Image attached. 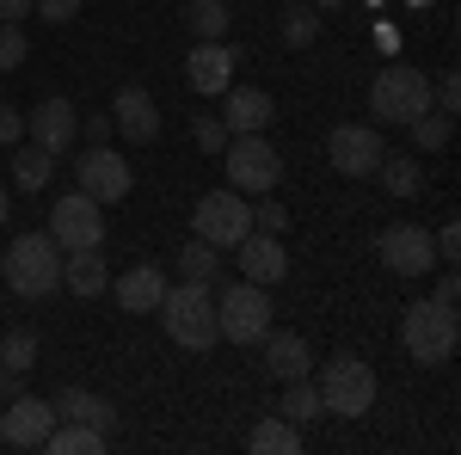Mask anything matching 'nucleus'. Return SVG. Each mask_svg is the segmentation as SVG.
<instances>
[{"mask_svg":"<svg viewBox=\"0 0 461 455\" xmlns=\"http://www.w3.org/2000/svg\"><path fill=\"white\" fill-rule=\"evenodd\" d=\"M0 222H6V191H0Z\"/></svg>","mask_w":461,"mask_h":455,"instance_id":"45","label":"nucleus"},{"mask_svg":"<svg viewBox=\"0 0 461 455\" xmlns=\"http://www.w3.org/2000/svg\"><path fill=\"white\" fill-rule=\"evenodd\" d=\"M375 178H382V191L388 197H419V160L412 154H382V167H375Z\"/></svg>","mask_w":461,"mask_h":455,"instance_id":"26","label":"nucleus"},{"mask_svg":"<svg viewBox=\"0 0 461 455\" xmlns=\"http://www.w3.org/2000/svg\"><path fill=\"white\" fill-rule=\"evenodd\" d=\"M191 228H197V241H210L215 252H228V246H240L252 234V210H247V197H240L234 185H221L210 197H197Z\"/></svg>","mask_w":461,"mask_h":455,"instance_id":"5","label":"nucleus"},{"mask_svg":"<svg viewBox=\"0 0 461 455\" xmlns=\"http://www.w3.org/2000/svg\"><path fill=\"white\" fill-rule=\"evenodd\" d=\"M430 246H437V259H443V265H456V259H461V228L449 222L443 234H430Z\"/></svg>","mask_w":461,"mask_h":455,"instance_id":"37","label":"nucleus"},{"mask_svg":"<svg viewBox=\"0 0 461 455\" xmlns=\"http://www.w3.org/2000/svg\"><path fill=\"white\" fill-rule=\"evenodd\" d=\"M43 450H50V455H105L111 437H105V431H93V424L56 419V424H50V437H43Z\"/></svg>","mask_w":461,"mask_h":455,"instance_id":"23","label":"nucleus"},{"mask_svg":"<svg viewBox=\"0 0 461 455\" xmlns=\"http://www.w3.org/2000/svg\"><path fill=\"white\" fill-rule=\"evenodd\" d=\"M430 302H443V308H456V302H461V278H456V271L437 278V296H430Z\"/></svg>","mask_w":461,"mask_h":455,"instance_id":"40","label":"nucleus"},{"mask_svg":"<svg viewBox=\"0 0 461 455\" xmlns=\"http://www.w3.org/2000/svg\"><path fill=\"white\" fill-rule=\"evenodd\" d=\"M6 283H13V296H50V289H62V246L50 241V234H19V241L6 246Z\"/></svg>","mask_w":461,"mask_h":455,"instance_id":"3","label":"nucleus"},{"mask_svg":"<svg viewBox=\"0 0 461 455\" xmlns=\"http://www.w3.org/2000/svg\"><path fill=\"white\" fill-rule=\"evenodd\" d=\"M240 68V56H234V43L228 37H215V43H197L191 56H185V80H191V93H203V99H221L228 93V80Z\"/></svg>","mask_w":461,"mask_h":455,"instance_id":"13","label":"nucleus"},{"mask_svg":"<svg viewBox=\"0 0 461 455\" xmlns=\"http://www.w3.org/2000/svg\"><path fill=\"white\" fill-rule=\"evenodd\" d=\"M430 105H443L449 117L461 111V80H456V74H443V86H430Z\"/></svg>","mask_w":461,"mask_h":455,"instance_id":"36","label":"nucleus"},{"mask_svg":"<svg viewBox=\"0 0 461 455\" xmlns=\"http://www.w3.org/2000/svg\"><path fill=\"white\" fill-rule=\"evenodd\" d=\"M308 6H345V0H308Z\"/></svg>","mask_w":461,"mask_h":455,"instance_id":"43","label":"nucleus"},{"mask_svg":"<svg viewBox=\"0 0 461 455\" xmlns=\"http://www.w3.org/2000/svg\"><path fill=\"white\" fill-rule=\"evenodd\" d=\"M277 173H284V160H277V148L265 141V130L228 141V185H234V191L265 197V191H277Z\"/></svg>","mask_w":461,"mask_h":455,"instance_id":"8","label":"nucleus"},{"mask_svg":"<svg viewBox=\"0 0 461 455\" xmlns=\"http://www.w3.org/2000/svg\"><path fill=\"white\" fill-rule=\"evenodd\" d=\"M215 271H221V252H215L210 241H191L178 252V278L185 283H215Z\"/></svg>","mask_w":461,"mask_h":455,"instance_id":"28","label":"nucleus"},{"mask_svg":"<svg viewBox=\"0 0 461 455\" xmlns=\"http://www.w3.org/2000/svg\"><path fill=\"white\" fill-rule=\"evenodd\" d=\"M320 413H339V419H363L369 406H375V369L351 357V350H339L326 369H320Z\"/></svg>","mask_w":461,"mask_h":455,"instance_id":"4","label":"nucleus"},{"mask_svg":"<svg viewBox=\"0 0 461 455\" xmlns=\"http://www.w3.org/2000/svg\"><path fill=\"white\" fill-rule=\"evenodd\" d=\"M160 326H167V339L185 350H210L221 339V326H215V296L210 283H167V296H160Z\"/></svg>","mask_w":461,"mask_h":455,"instance_id":"1","label":"nucleus"},{"mask_svg":"<svg viewBox=\"0 0 461 455\" xmlns=\"http://www.w3.org/2000/svg\"><path fill=\"white\" fill-rule=\"evenodd\" d=\"M32 50H25V32L19 25H0V68H19Z\"/></svg>","mask_w":461,"mask_h":455,"instance_id":"34","label":"nucleus"},{"mask_svg":"<svg viewBox=\"0 0 461 455\" xmlns=\"http://www.w3.org/2000/svg\"><path fill=\"white\" fill-rule=\"evenodd\" d=\"M25 130H32V141L43 154H68L74 136H80V111H74L68 99H43V105H32Z\"/></svg>","mask_w":461,"mask_h":455,"instance_id":"15","label":"nucleus"},{"mask_svg":"<svg viewBox=\"0 0 461 455\" xmlns=\"http://www.w3.org/2000/svg\"><path fill=\"white\" fill-rule=\"evenodd\" d=\"M32 13V0H0V25H19Z\"/></svg>","mask_w":461,"mask_h":455,"instance_id":"41","label":"nucleus"},{"mask_svg":"<svg viewBox=\"0 0 461 455\" xmlns=\"http://www.w3.org/2000/svg\"><path fill=\"white\" fill-rule=\"evenodd\" d=\"M265 363H271L277 382H302L314 369V350H308L302 332H265Z\"/></svg>","mask_w":461,"mask_h":455,"instance_id":"19","label":"nucleus"},{"mask_svg":"<svg viewBox=\"0 0 461 455\" xmlns=\"http://www.w3.org/2000/svg\"><path fill=\"white\" fill-rule=\"evenodd\" d=\"M400 345L412 350V363H449L461 345V326H456V308H443V302H412L406 314H400Z\"/></svg>","mask_w":461,"mask_h":455,"instance_id":"2","label":"nucleus"},{"mask_svg":"<svg viewBox=\"0 0 461 455\" xmlns=\"http://www.w3.org/2000/svg\"><path fill=\"white\" fill-rule=\"evenodd\" d=\"M252 228H258V234H284V228H289L284 204H258V210H252Z\"/></svg>","mask_w":461,"mask_h":455,"instance_id":"35","label":"nucleus"},{"mask_svg":"<svg viewBox=\"0 0 461 455\" xmlns=\"http://www.w3.org/2000/svg\"><path fill=\"white\" fill-rule=\"evenodd\" d=\"M326 154H332V167H339L345 178H369L375 167H382L388 148H382V136H375L369 123H339V130L326 136Z\"/></svg>","mask_w":461,"mask_h":455,"instance_id":"12","label":"nucleus"},{"mask_svg":"<svg viewBox=\"0 0 461 455\" xmlns=\"http://www.w3.org/2000/svg\"><path fill=\"white\" fill-rule=\"evenodd\" d=\"M289 424H308V419H320V387L302 376V382H284V406H277Z\"/></svg>","mask_w":461,"mask_h":455,"instance_id":"30","label":"nucleus"},{"mask_svg":"<svg viewBox=\"0 0 461 455\" xmlns=\"http://www.w3.org/2000/svg\"><path fill=\"white\" fill-rule=\"evenodd\" d=\"M32 363H37V339L32 332H6V339H0V369H6V376H25Z\"/></svg>","mask_w":461,"mask_h":455,"instance_id":"31","label":"nucleus"},{"mask_svg":"<svg viewBox=\"0 0 461 455\" xmlns=\"http://www.w3.org/2000/svg\"><path fill=\"white\" fill-rule=\"evenodd\" d=\"M50 173H56V154H43L37 141H32V148L13 141V185H19V191H43Z\"/></svg>","mask_w":461,"mask_h":455,"instance_id":"24","label":"nucleus"},{"mask_svg":"<svg viewBox=\"0 0 461 455\" xmlns=\"http://www.w3.org/2000/svg\"><path fill=\"white\" fill-rule=\"evenodd\" d=\"M314 37H320V6H308V0L284 6V43L289 50H308Z\"/></svg>","mask_w":461,"mask_h":455,"instance_id":"29","label":"nucleus"},{"mask_svg":"<svg viewBox=\"0 0 461 455\" xmlns=\"http://www.w3.org/2000/svg\"><path fill=\"white\" fill-rule=\"evenodd\" d=\"M117 136V123L111 117H86V141H111Z\"/></svg>","mask_w":461,"mask_h":455,"instance_id":"42","label":"nucleus"},{"mask_svg":"<svg viewBox=\"0 0 461 455\" xmlns=\"http://www.w3.org/2000/svg\"><path fill=\"white\" fill-rule=\"evenodd\" d=\"M160 296H167V271H160V265H136V271L117 278V302H123V314H154Z\"/></svg>","mask_w":461,"mask_h":455,"instance_id":"20","label":"nucleus"},{"mask_svg":"<svg viewBox=\"0 0 461 455\" xmlns=\"http://www.w3.org/2000/svg\"><path fill=\"white\" fill-rule=\"evenodd\" d=\"M130 160L111 148V141H93L86 154H80V185L74 191H86L93 204H117V197H130Z\"/></svg>","mask_w":461,"mask_h":455,"instance_id":"10","label":"nucleus"},{"mask_svg":"<svg viewBox=\"0 0 461 455\" xmlns=\"http://www.w3.org/2000/svg\"><path fill=\"white\" fill-rule=\"evenodd\" d=\"M111 123H117L130 141H154L160 136V105L148 99L142 86H123V93L111 99Z\"/></svg>","mask_w":461,"mask_h":455,"instance_id":"17","label":"nucleus"},{"mask_svg":"<svg viewBox=\"0 0 461 455\" xmlns=\"http://www.w3.org/2000/svg\"><path fill=\"white\" fill-rule=\"evenodd\" d=\"M62 283H68L74 296H105V289H111L105 252H99V246H74L68 259H62Z\"/></svg>","mask_w":461,"mask_h":455,"instance_id":"22","label":"nucleus"},{"mask_svg":"<svg viewBox=\"0 0 461 455\" xmlns=\"http://www.w3.org/2000/svg\"><path fill=\"white\" fill-rule=\"evenodd\" d=\"M74 13H80V0H37V19H50V25H68Z\"/></svg>","mask_w":461,"mask_h":455,"instance_id":"38","label":"nucleus"},{"mask_svg":"<svg viewBox=\"0 0 461 455\" xmlns=\"http://www.w3.org/2000/svg\"><path fill=\"white\" fill-rule=\"evenodd\" d=\"M50 241L74 252V246H99L105 241V204H93L86 191H68L56 210H50Z\"/></svg>","mask_w":461,"mask_h":455,"instance_id":"9","label":"nucleus"},{"mask_svg":"<svg viewBox=\"0 0 461 455\" xmlns=\"http://www.w3.org/2000/svg\"><path fill=\"white\" fill-rule=\"evenodd\" d=\"M50 406H56V419L93 424V431H105V437L117 431V406H111V400H99V394H86V387H62Z\"/></svg>","mask_w":461,"mask_h":455,"instance_id":"21","label":"nucleus"},{"mask_svg":"<svg viewBox=\"0 0 461 455\" xmlns=\"http://www.w3.org/2000/svg\"><path fill=\"white\" fill-rule=\"evenodd\" d=\"M412 141L419 148H443L449 141V111H419L412 117Z\"/></svg>","mask_w":461,"mask_h":455,"instance_id":"32","label":"nucleus"},{"mask_svg":"<svg viewBox=\"0 0 461 455\" xmlns=\"http://www.w3.org/2000/svg\"><path fill=\"white\" fill-rule=\"evenodd\" d=\"M221 99H228L221 123H228L234 136H252V130H265V123H271V93H265V86H228Z\"/></svg>","mask_w":461,"mask_h":455,"instance_id":"18","label":"nucleus"},{"mask_svg":"<svg viewBox=\"0 0 461 455\" xmlns=\"http://www.w3.org/2000/svg\"><path fill=\"white\" fill-rule=\"evenodd\" d=\"M0 141H6V148H13V141H25V117L6 105V99H0Z\"/></svg>","mask_w":461,"mask_h":455,"instance_id":"39","label":"nucleus"},{"mask_svg":"<svg viewBox=\"0 0 461 455\" xmlns=\"http://www.w3.org/2000/svg\"><path fill=\"white\" fill-rule=\"evenodd\" d=\"M247 450H252V455H295V450H302V431H295L289 419H265V424L247 437Z\"/></svg>","mask_w":461,"mask_h":455,"instance_id":"27","label":"nucleus"},{"mask_svg":"<svg viewBox=\"0 0 461 455\" xmlns=\"http://www.w3.org/2000/svg\"><path fill=\"white\" fill-rule=\"evenodd\" d=\"M50 424H56V406H50V400H37V394H19V400L0 413V437H6L13 450H43Z\"/></svg>","mask_w":461,"mask_h":455,"instance_id":"14","label":"nucleus"},{"mask_svg":"<svg viewBox=\"0 0 461 455\" xmlns=\"http://www.w3.org/2000/svg\"><path fill=\"white\" fill-rule=\"evenodd\" d=\"M215 326L228 332V345H258L271 332V296L258 283H234L221 302H215Z\"/></svg>","mask_w":461,"mask_h":455,"instance_id":"7","label":"nucleus"},{"mask_svg":"<svg viewBox=\"0 0 461 455\" xmlns=\"http://www.w3.org/2000/svg\"><path fill=\"white\" fill-rule=\"evenodd\" d=\"M375 252H382V265H388L393 278H425L430 265H437V246H430V234L419 228V222H393V228H382Z\"/></svg>","mask_w":461,"mask_h":455,"instance_id":"11","label":"nucleus"},{"mask_svg":"<svg viewBox=\"0 0 461 455\" xmlns=\"http://www.w3.org/2000/svg\"><path fill=\"white\" fill-rule=\"evenodd\" d=\"M369 111L375 123H412L419 111H430V80L419 68H382L369 86Z\"/></svg>","mask_w":461,"mask_h":455,"instance_id":"6","label":"nucleus"},{"mask_svg":"<svg viewBox=\"0 0 461 455\" xmlns=\"http://www.w3.org/2000/svg\"><path fill=\"white\" fill-rule=\"evenodd\" d=\"M234 259H240L247 283H258V289L284 283V271H289V259H284V234H258V228H252L247 241L234 246Z\"/></svg>","mask_w":461,"mask_h":455,"instance_id":"16","label":"nucleus"},{"mask_svg":"<svg viewBox=\"0 0 461 455\" xmlns=\"http://www.w3.org/2000/svg\"><path fill=\"white\" fill-rule=\"evenodd\" d=\"M191 136H197L203 154H221V148H228V123H221V117H197V123H191Z\"/></svg>","mask_w":461,"mask_h":455,"instance_id":"33","label":"nucleus"},{"mask_svg":"<svg viewBox=\"0 0 461 455\" xmlns=\"http://www.w3.org/2000/svg\"><path fill=\"white\" fill-rule=\"evenodd\" d=\"M0 400H6V369H0Z\"/></svg>","mask_w":461,"mask_h":455,"instance_id":"44","label":"nucleus"},{"mask_svg":"<svg viewBox=\"0 0 461 455\" xmlns=\"http://www.w3.org/2000/svg\"><path fill=\"white\" fill-rule=\"evenodd\" d=\"M185 25H191L197 43L228 37V0H185Z\"/></svg>","mask_w":461,"mask_h":455,"instance_id":"25","label":"nucleus"}]
</instances>
